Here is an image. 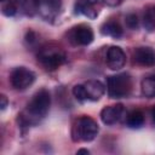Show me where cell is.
<instances>
[{"instance_id": "cell-11", "label": "cell", "mask_w": 155, "mask_h": 155, "mask_svg": "<svg viewBox=\"0 0 155 155\" xmlns=\"http://www.w3.org/2000/svg\"><path fill=\"white\" fill-rule=\"evenodd\" d=\"M133 61L140 67H153L155 65V51L150 47H136L132 53Z\"/></svg>"}, {"instance_id": "cell-13", "label": "cell", "mask_w": 155, "mask_h": 155, "mask_svg": "<svg viewBox=\"0 0 155 155\" xmlns=\"http://www.w3.org/2000/svg\"><path fill=\"white\" fill-rule=\"evenodd\" d=\"M101 33L103 35H105V36H111L114 39H119V38L122 36L124 30H122L121 25L117 22H115V21H108V22H105V23L102 24Z\"/></svg>"}, {"instance_id": "cell-18", "label": "cell", "mask_w": 155, "mask_h": 155, "mask_svg": "<svg viewBox=\"0 0 155 155\" xmlns=\"http://www.w3.org/2000/svg\"><path fill=\"white\" fill-rule=\"evenodd\" d=\"M125 22L130 29H137L139 25V19H138V16L136 13H128L125 18Z\"/></svg>"}, {"instance_id": "cell-3", "label": "cell", "mask_w": 155, "mask_h": 155, "mask_svg": "<svg viewBox=\"0 0 155 155\" xmlns=\"http://www.w3.org/2000/svg\"><path fill=\"white\" fill-rule=\"evenodd\" d=\"M107 91L108 96L113 99L128 97L132 91V79L130 74L120 73L109 76L107 80Z\"/></svg>"}, {"instance_id": "cell-25", "label": "cell", "mask_w": 155, "mask_h": 155, "mask_svg": "<svg viewBox=\"0 0 155 155\" xmlns=\"http://www.w3.org/2000/svg\"><path fill=\"white\" fill-rule=\"evenodd\" d=\"M1 1H5V0H1Z\"/></svg>"}, {"instance_id": "cell-17", "label": "cell", "mask_w": 155, "mask_h": 155, "mask_svg": "<svg viewBox=\"0 0 155 155\" xmlns=\"http://www.w3.org/2000/svg\"><path fill=\"white\" fill-rule=\"evenodd\" d=\"M73 94L74 97L79 101V102H85L87 101V97H86V92H85V88H84V85L79 84V85H75L73 87Z\"/></svg>"}, {"instance_id": "cell-16", "label": "cell", "mask_w": 155, "mask_h": 155, "mask_svg": "<svg viewBox=\"0 0 155 155\" xmlns=\"http://www.w3.org/2000/svg\"><path fill=\"white\" fill-rule=\"evenodd\" d=\"M143 22H144V27L148 30H153L155 28V7L145 11Z\"/></svg>"}, {"instance_id": "cell-2", "label": "cell", "mask_w": 155, "mask_h": 155, "mask_svg": "<svg viewBox=\"0 0 155 155\" xmlns=\"http://www.w3.org/2000/svg\"><path fill=\"white\" fill-rule=\"evenodd\" d=\"M99 132V126L90 116H80L78 117L71 126V139L74 142H91L93 140Z\"/></svg>"}, {"instance_id": "cell-14", "label": "cell", "mask_w": 155, "mask_h": 155, "mask_svg": "<svg viewBox=\"0 0 155 155\" xmlns=\"http://www.w3.org/2000/svg\"><path fill=\"white\" fill-rule=\"evenodd\" d=\"M140 91L145 98H155V74L148 75L142 80Z\"/></svg>"}, {"instance_id": "cell-15", "label": "cell", "mask_w": 155, "mask_h": 155, "mask_svg": "<svg viewBox=\"0 0 155 155\" xmlns=\"http://www.w3.org/2000/svg\"><path fill=\"white\" fill-rule=\"evenodd\" d=\"M126 125L130 128H140L144 125V114L140 110H132L126 116Z\"/></svg>"}, {"instance_id": "cell-20", "label": "cell", "mask_w": 155, "mask_h": 155, "mask_svg": "<svg viewBox=\"0 0 155 155\" xmlns=\"http://www.w3.org/2000/svg\"><path fill=\"white\" fill-rule=\"evenodd\" d=\"M25 41L29 44V45H33V44H35L36 42V34L34 33V31H28L27 33V35H25Z\"/></svg>"}, {"instance_id": "cell-22", "label": "cell", "mask_w": 155, "mask_h": 155, "mask_svg": "<svg viewBox=\"0 0 155 155\" xmlns=\"http://www.w3.org/2000/svg\"><path fill=\"white\" fill-rule=\"evenodd\" d=\"M7 104H8V101H7L6 96L5 94H1L0 96V108H1V110H4L7 107Z\"/></svg>"}, {"instance_id": "cell-12", "label": "cell", "mask_w": 155, "mask_h": 155, "mask_svg": "<svg viewBox=\"0 0 155 155\" xmlns=\"http://www.w3.org/2000/svg\"><path fill=\"white\" fill-rule=\"evenodd\" d=\"M85 92H86V97L87 101H92V102H97L102 98V96L105 92V86L99 81V80H87L86 82L82 84Z\"/></svg>"}, {"instance_id": "cell-5", "label": "cell", "mask_w": 155, "mask_h": 155, "mask_svg": "<svg viewBox=\"0 0 155 155\" xmlns=\"http://www.w3.org/2000/svg\"><path fill=\"white\" fill-rule=\"evenodd\" d=\"M34 81H35V74L25 67H17L11 71L10 82L12 87L17 91L27 90L33 85Z\"/></svg>"}, {"instance_id": "cell-19", "label": "cell", "mask_w": 155, "mask_h": 155, "mask_svg": "<svg viewBox=\"0 0 155 155\" xmlns=\"http://www.w3.org/2000/svg\"><path fill=\"white\" fill-rule=\"evenodd\" d=\"M17 10H18V7L13 2H7L2 6V13L7 17H13L17 13Z\"/></svg>"}, {"instance_id": "cell-24", "label": "cell", "mask_w": 155, "mask_h": 155, "mask_svg": "<svg viewBox=\"0 0 155 155\" xmlns=\"http://www.w3.org/2000/svg\"><path fill=\"white\" fill-rule=\"evenodd\" d=\"M153 120H154V124H155V108L153 109Z\"/></svg>"}, {"instance_id": "cell-21", "label": "cell", "mask_w": 155, "mask_h": 155, "mask_svg": "<svg viewBox=\"0 0 155 155\" xmlns=\"http://www.w3.org/2000/svg\"><path fill=\"white\" fill-rule=\"evenodd\" d=\"M122 2V0H103V4H105L107 6H110V7H115L117 5H120Z\"/></svg>"}, {"instance_id": "cell-7", "label": "cell", "mask_w": 155, "mask_h": 155, "mask_svg": "<svg viewBox=\"0 0 155 155\" xmlns=\"http://www.w3.org/2000/svg\"><path fill=\"white\" fill-rule=\"evenodd\" d=\"M103 0H79L74 5L76 15H84L90 19H94L102 8Z\"/></svg>"}, {"instance_id": "cell-10", "label": "cell", "mask_w": 155, "mask_h": 155, "mask_svg": "<svg viewBox=\"0 0 155 155\" xmlns=\"http://www.w3.org/2000/svg\"><path fill=\"white\" fill-rule=\"evenodd\" d=\"M105 62L111 70H120L121 68H124L126 63V54L121 47L110 46L107 51Z\"/></svg>"}, {"instance_id": "cell-8", "label": "cell", "mask_w": 155, "mask_h": 155, "mask_svg": "<svg viewBox=\"0 0 155 155\" xmlns=\"http://www.w3.org/2000/svg\"><path fill=\"white\" fill-rule=\"evenodd\" d=\"M61 0H38V13L45 21H53L61 11Z\"/></svg>"}, {"instance_id": "cell-4", "label": "cell", "mask_w": 155, "mask_h": 155, "mask_svg": "<svg viewBox=\"0 0 155 155\" xmlns=\"http://www.w3.org/2000/svg\"><path fill=\"white\" fill-rule=\"evenodd\" d=\"M38 62L41 64V67L45 70L52 71L58 69L61 65H63L67 62V56L59 47L48 45L41 47V50L39 51Z\"/></svg>"}, {"instance_id": "cell-1", "label": "cell", "mask_w": 155, "mask_h": 155, "mask_svg": "<svg viewBox=\"0 0 155 155\" xmlns=\"http://www.w3.org/2000/svg\"><path fill=\"white\" fill-rule=\"evenodd\" d=\"M51 105V96L46 88L36 91L25 109L18 115V121L22 126H33L39 124L48 113Z\"/></svg>"}, {"instance_id": "cell-6", "label": "cell", "mask_w": 155, "mask_h": 155, "mask_svg": "<svg viewBox=\"0 0 155 155\" xmlns=\"http://www.w3.org/2000/svg\"><path fill=\"white\" fill-rule=\"evenodd\" d=\"M93 38H94L93 30L87 24L75 25L68 33L69 41L75 46H87L93 41Z\"/></svg>"}, {"instance_id": "cell-9", "label": "cell", "mask_w": 155, "mask_h": 155, "mask_svg": "<svg viewBox=\"0 0 155 155\" xmlns=\"http://www.w3.org/2000/svg\"><path fill=\"white\" fill-rule=\"evenodd\" d=\"M125 114V109L122 104H113L104 107L101 111V120L104 125H115L117 124Z\"/></svg>"}, {"instance_id": "cell-23", "label": "cell", "mask_w": 155, "mask_h": 155, "mask_svg": "<svg viewBox=\"0 0 155 155\" xmlns=\"http://www.w3.org/2000/svg\"><path fill=\"white\" fill-rule=\"evenodd\" d=\"M90 151L87 150V149H79L78 150V154H88Z\"/></svg>"}]
</instances>
